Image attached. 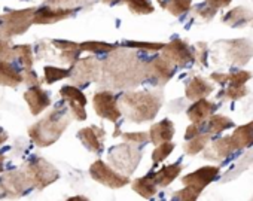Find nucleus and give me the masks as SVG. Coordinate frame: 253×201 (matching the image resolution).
<instances>
[{"mask_svg":"<svg viewBox=\"0 0 253 201\" xmlns=\"http://www.w3.org/2000/svg\"><path fill=\"white\" fill-rule=\"evenodd\" d=\"M101 67L103 75L107 78L106 80L110 82L113 88L134 86L140 83L148 73V66L140 63L134 54L126 51L115 52L110 58L103 61Z\"/></svg>","mask_w":253,"mask_h":201,"instance_id":"f257e3e1","label":"nucleus"},{"mask_svg":"<svg viewBox=\"0 0 253 201\" xmlns=\"http://www.w3.org/2000/svg\"><path fill=\"white\" fill-rule=\"evenodd\" d=\"M119 111L133 122H146L152 121L160 108H161V95H157L149 91H136L125 92L119 97Z\"/></svg>","mask_w":253,"mask_h":201,"instance_id":"f03ea898","label":"nucleus"},{"mask_svg":"<svg viewBox=\"0 0 253 201\" xmlns=\"http://www.w3.org/2000/svg\"><path fill=\"white\" fill-rule=\"evenodd\" d=\"M67 125H69V118L66 117V112L61 109H55L49 115H46L42 121L33 124L29 128V136L41 148L51 146L61 137Z\"/></svg>","mask_w":253,"mask_h":201,"instance_id":"7ed1b4c3","label":"nucleus"},{"mask_svg":"<svg viewBox=\"0 0 253 201\" xmlns=\"http://www.w3.org/2000/svg\"><path fill=\"white\" fill-rule=\"evenodd\" d=\"M35 11L36 8H27L0 15V39L9 40L12 36L24 35L33 24Z\"/></svg>","mask_w":253,"mask_h":201,"instance_id":"20e7f679","label":"nucleus"},{"mask_svg":"<svg viewBox=\"0 0 253 201\" xmlns=\"http://www.w3.org/2000/svg\"><path fill=\"white\" fill-rule=\"evenodd\" d=\"M140 158H142L140 149L128 143L113 146L109 151V162L113 165V168L119 170V173L122 171L124 174L133 173L137 168Z\"/></svg>","mask_w":253,"mask_h":201,"instance_id":"39448f33","label":"nucleus"},{"mask_svg":"<svg viewBox=\"0 0 253 201\" xmlns=\"http://www.w3.org/2000/svg\"><path fill=\"white\" fill-rule=\"evenodd\" d=\"M24 171L30 177L33 186H36L38 189H45L48 185L54 183L60 177L58 170L52 164H49L46 160H43L41 157L33 158L27 164Z\"/></svg>","mask_w":253,"mask_h":201,"instance_id":"423d86ee","label":"nucleus"},{"mask_svg":"<svg viewBox=\"0 0 253 201\" xmlns=\"http://www.w3.org/2000/svg\"><path fill=\"white\" fill-rule=\"evenodd\" d=\"M89 174L95 182H98V183H101V185H104L107 188H112V189H118V188H122V186L130 183V179L126 177V174L118 173L116 170L109 167L101 160H97L89 167Z\"/></svg>","mask_w":253,"mask_h":201,"instance_id":"0eeeda50","label":"nucleus"},{"mask_svg":"<svg viewBox=\"0 0 253 201\" xmlns=\"http://www.w3.org/2000/svg\"><path fill=\"white\" fill-rule=\"evenodd\" d=\"M101 64L94 57H86L82 60H78L73 64V72H70V76L73 78L75 85L86 86L91 80H97L100 76Z\"/></svg>","mask_w":253,"mask_h":201,"instance_id":"6e6552de","label":"nucleus"},{"mask_svg":"<svg viewBox=\"0 0 253 201\" xmlns=\"http://www.w3.org/2000/svg\"><path fill=\"white\" fill-rule=\"evenodd\" d=\"M33 188L26 171H9L0 180V189L8 197H21Z\"/></svg>","mask_w":253,"mask_h":201,"instance_id":"1a4fd4ad","label":"nucleus"},{"mask_svg":"<svg viewBox=\"0 0 253 201\" xmlns=\"http://www.w3.org/2000/svg\"><path fill=\"white\" fill-rule=\"evenodd\" d=\"M163 58L170 61L174 67H185L195 60V55L194 49L188 43H185L180 39H174L169 45H164Z\"/></svg>","mask_w":253,"mask_h":201,"instance_id":"9d476101","label":"nucleus"},{"mask_svg":"<svg viewBox=\"0 0 253 201\" xmlns=\"http://www.w3.org/2000/svg\"><path fill=\"white\" fill-rule=\"evenodd\" d=\"M92 105H94L95 114L100 118L109 120L112 122H116L122 115L121 111H119V106H118V100L109 91L95 92L94 98H92Z\"/></svg>","mask_w":253,"mask_h":201,"instance_id":"9b49d317","label":"nucleus"},{"mask_svg":"<svg viewBox=\"0 0 253 201\" xmlns=\"http://www.w3.org/2000/svg\"><path fill=\"white\" fill-rule=\"evenodd\" d=\"M60 95L66 100V102H69L70 111L76 121L86 120V111H85L86 97L79 88H76L75 85H66L60 89Z\"/></svg>","mask_w":253,"mask_h":201,"instance_id":"f8f14e48","label":"nucleus"},{"mask_svg":"<svg viewBox=\"0 0 253 201\" xmlns=\"http://www.w3.org/2000/svg\"><path fill=\"white\" fill-rule=\"evenodd\" d=\"M226 49V60L229 64L243 66L249 63L253 55V45L249 40H225L222 42Z\"/></svg>","mask_w":253,"mask_h":201,"instance_id":"ddd939ff","label":"nucleus"},{"mask_svg":"<svg viewBox=\"0 0 253 201\" xmlns=\"http://www.w3.org/2000/svg\"><path fill=\"white\" fill-rule=\"evenodd\" d=\"M217 174H219V167H201L197 171L186 174L182 179V183L185 186L194 188L195 191H198L201 194V191L207 185H210L217 177Z\"/></svg>","mask_w":253,"mask_h":201,"instance_id":"4468645a","label":"nucleus"},{"mask_svg":"<svg viewBox=\"0 0 253 201\" xmlns=\"http://www.w3.org/2000/svg\"><path fill=\"white\" fill-rule=\"evenodd\" d=\"M24 100L27 102L30 112L33 115H39L42 114L49 105H51V98L49 94L41 88L39 85H32L26 92H24Z\"/></svg>","mask_w":253,"mask_h":201,"instance_id":"2eb2a0df","label":"nucleus"},{"mask_svg":"<svg viewBox=\"0 0 253 201\" xmlns=\"http://www.w3.org/2000/svg\"><path fill=\"white\" fill-rule=\"evenodd\" d=\"M73 9L69 8H54V6H45L35 11L33 23L35 24H55L58 21H63L73 15Z\"/></svg>","mask_w":253,"mask_h":201,"instance_id":"dca6fc26","label":"nucleus"},{"mask_svg":"<svg viewBox=\"0 0 253 201\" xmlns=\"http://www.w3.org/2000/svg\"><path fill=\"white\" fill-rule=\"evenodd\" d=\"M104 130L103 128H98L95 125H91V127H86V128H82L79 133H78V137L81 139L82 145L91 151V152H95V154H100L103 151V140H104Z\"/></svg>","mask_w":253,"mask_h":201,"instance_id":"f3484780","label":"nucleus"},{"mask_svg":"<svg viewBox=\"0 0 253 201\" xmlns=\"http://www.w3.org/2000/svg\"><path fill=\"white\" fill-rule=\"evenodd\" d=\"M148 73L152 75V78L160 85H164V83H167L173 78V75H174V66L170 61H167L166 58L157 57V58H154L148 64Z\"/></svg>","mask_w":253,"mask_h":201,"instance_id":"a211bd4d","label":"nucleus"},{"mask_svg":"<svg viewBox=\"0 0 253 201\" xmlns=\"http://www.w3.org/2000/svg\"><path fill=\"white\" fill-rule=\"evenodd\" d=\"M216 105L209 102L206 98H198L197 102L188 109V118L194 122V124H203L204 121H207L211 114L214 112Z\"/></svg>","mask_w":253,"mask_h":201,"instance_id":"6ab92c4d","label":"nucleus"},{"mask_svg":"<svg viewBox=\"0 0 253 201\" xmlns=\"http://www.w3.org/2000/svg\"><path fill=\"white\" fill-rule=\"evenodd\" d=\"M235 146L231 140V136L217 139L216 142L211 143V146L204 152V158L207 160H223L232 152H235Z\"/></svg>","mask_w":253,"mask_h":201,"instance_id":"aec40b11","label":"nucleus"},{"mask_svg":"<svg viewBox=\"0 0 253 201\" xmlns=\"http://www.w3.org/2000/svg\"><path fill=\"white\" fill-rule=\"evenodd\" d=\"M211 91H213V86H211L206 79H203L201 76L192 78V79L188 82L186 88H185L186 98H189V100L204 98V97H207Z\"/></svg>","mask_w":253,"mask_h":201,"instance_id":"412c9836","label":"nucleus"},{"mask_svg":"<svg viewBox=\"0 0 253 201\" xmlns=\"http://www.w3.org/2000/svg\"><path fill=\"white\" fill-rule=\"evenodd\" d=\"M174 136V125L170 120H163L158 124H154L149 131V139L154 145H160L163 142L171 140Z\"/></svg>","mask_w":253,"mask_h":201,"instance_id":"4be33fe9","label":"nucleus"},{"mask_svg":"<svg viewBox=\"0 0 253 201\" xmlns=\"http://www.w3.org/2000/svg\"><path fill=\"white\" fill-rule=\"evenodd\" d=\"M23 82V75L9 63L0 60V85L18 86Z\"/></svg>","mask_w":253,"mask_h":201,"instance_id":"5701e85b","label":"nucleus"},{"mask_svg":"<svg viewBox=\"0 0 253 201\" xmlns=\"http://www.w3.org/2000/svg\"><path fill=\"white\" fill-rule=\"evenodd\" d=\"M253 20V14L250 9H246L243 6L234 8L223 17V23L229 27H244Z\"/></svg>","mask_w":253,"mask_h":201,"instance_id":"b1692460","label":"nucleus"},{"mask_svg":"<svg viewBox=\"0 0 253 201\" xmlns=\"http://www.w3.org/2000/svg\"><path fill=\"white\" fill-rule=\"evenodd\" d=\"M231 140H232L237 151L243 149V148H250L253 145V121L246 124V125L238 127L232 133Z\"/></svg>","mask_w":253,"mask_h":201,"instance_id":"393cba45","label":"nucleus"},{"mask_svg":"<svg viewBox=\"0 0 253 201\" xmlns=\"http://www.w3.org/2000/svg\"><path fill=\"white\" fill-rule=\"evenodd\" d=\"M182 171V165L177 162V164H170V165H166L163 167L160 171H157L152 179L154 182L157 183V186H161V188H166L169 186Z\"/></svg>","mask_w":253,"mask_h":201,"instance_id":"a878e982","label":"nucleus"},{"mask_svg":"<svg viewBox=\"0 0 253 201\" xmlns=\"http://www.w3.org/2000/svg\"><path fill=\"white\" fill-rule=\"evenodd\" d=\"M133 189L143 198H152L157 194V183L152 176H145L133 182Z\"/></svg>","mask_w":253,"mask_h":201,"instance_id":"bb28decb","label":"nucleus"},{"mask_svg":"<svg viewBox=\"0 0 253 201\" xmlns=\"http://www.w3.org/2000/svg\"><path fill=\"white\" fill-rule=\"evenodd\" d=\"M160 5L171 15L179 17L191 9V0H161Z\"/></svg>","mask_w":253,"mask_h":201,"instance_id":"cd10ccee","label":"nucleus"},{"mask_svg":"<svg viewBox=\"0 0 253 201\" xmlns=\"http://www.w3.org/2000/svg\"><path fill=\"white\" fill-rule=\"evenodd\" d=\"M234 122L223 115H213L209 118V134H217L231 128Z\"/></svg>","mask_w":253,"mask_h":201,"instance_id":"c85d7f7f","label":"nucleus"},{"mask_svg":"<svg viewBox=\"0 0 253 201\" xmlns=\"http://www.w3.org/2000/svg\"><path fill=\"white\" fill-rule=\"evenodd\" d=\"M209 140H210V134H197L195 137L189 139V142L183 146V149L188 155H197L206 148Z\"/></svg>","mask_w":253,"mask_h":201,"instance_id":"c756f323","label":"nucleus"},{"mask_svg":"<svg viewBox=\"0 0 253 201\" xmlns=\"http://www.w3.org/2000/svg\"><path fill=\"white\" fill-rule=\"evenodd\" d=\"M14 54L20 60V63H21V66L24 69H32V66H33V51H32L30 45H17L14 48Z\"/></svg>","mask_w":253,"mask_h":201,"instance_id":"7c9ffc66","label":"nucleus"},{"mask_svg":"<svg viewBox=\"0 0 253 201\" xmlns=\"http://www.w3.org/2000/svg\"><path fill=\"white\" fill-rule=\"evenodd\" d=\"M125 3L128 5V9L133 14H137V15H148L155 11L154 5L149 0H126Z\"/></svg>","mask_w":253,"mask_h":201,"instance_id":"2f4dec72","label":"nucleus"},{"mask_svg":"<svg viewBox=\"0 0 253 201\" xmlns=\"http://www.w3.org/2000/svg\"><path fill=\"white\" fill-rule=\"evenodd\" d=\"M82 51H88V52H95V54H103V52H112L118 48V45H112V43H104V42H95V40H89V42H84L79 45Z\"/></svg>","mask_w":253,"mask_h":201,"instance_id":"473e14b6","label":"nucleus"},{"mask_svg":"<svg viewBox=\"0 0 253 201\" xmlns=\"http://www.w3.org/2000/svg\"><path fill=\"white\" fill-rule=\"evenodd\" d=\"M70 78V70L67 69H60V67H54V66H46L45 67V80L46 83H54L57 80Z\"/></svg>","mask_w":253,"mask_h":201,"instance_id":"72a5a7b5","label":"nucleus"},{"mask_svg":"<svg viewBox=\"0 0 253 201\" xmlns=\"http://www.w3.org/2000/svg\"><path fill=\"white\" fill-rule=\"evenodd\" d=\"M173 149H174V143H171L170 140H169V142L160 143V145L155 148V151L152 152V161H154V164L163 162V161L173 152Z\"/></svg>","mask_w":253,"mask_h":201,"instance_id":"f704fd0d","label":"nucleus"},{"mask_svg":"<svg viewBox=\"0 0 253 201\" xmlns=\"http://www.w3.org/2000/svg\"><path fill=\"white\" fill-rule=\"evenodd\" d=\"M124 46H128L133 49H143V51H161L164 48V43H157V42H133V40H126L122 43Z\"/></svg>","mask_w":253,"mask_h":201,"instance_id":"c9c22d12","label":"nucleus"},{"mask_svg":"<svg viewBox=\"0 0 253 201\" xmlns=\"http://www.w3.org/2000/svg\"><path fill=\"white\" fill-rule=\"evenodd\" d=\"M122 139L125 142H130V143H134V145H140V143H146L149 140V133H142V131H137V133H122Z\"/></svg>","mask_w":253,"mask_h":201,"instance_id":"e433bc0d","label":"nucleus"},{"mask_svg":"<svg viewBox=\"0 0 253 201\" xmlns=\"http://www.w3.org/2000/svg\"><path fill=\"white\" fill-rule=\"evenodd\" d=\"M200 197V192L195 191L194 188L191 186H185V189L182 191H177L174 195H173V200H185V201H194Z\"/></svg>","mask_w":253,"mask_h":201,"instance_id":"4c0bfd02","label":"nucleus"},{"mask_svg":"<svg viewBox=\"0 0 253 201\" xmlns=\"http://www.w3.org/2000/svg\"><path fill=\"white\" fill-rule=\"evenodd\" d=\"M252 78V73L250 72H244V70H240V72H235V73H231L228 80L231 82L232 86H240V85H244L249 79Z\"/></svg>","mask_w":253,"mask_h":201,"instance_id":"58836bf2","label":"nucleus"},{"mask_svg":"<svg viewBox=\"0 0 253 201\" xmlns=\"http://www.w3.org/2000/svg\"><path fill=\"white\" fill-rule=\"evenodd\" d=\"M247 94V88L244 85H240V86H232L229 85V88L223 92V95L226 98H231V100H238L241 97H244Z\"/></svg>","mask_w":253,"mask_h":201,"instance_id":"ea45409f","label":"nucleus"},{"mask_svg":"<svg viewBox=\"0 0 253 201\" xmlns=\"http://www.w3.org/2000/svg\"><path fill=\"white\" fill-rule=\"evenodd\" d=\"M15 57L14 54V48L9 46L8 40L0 39V60L2 61H9Z\"/></svg>","mask_w":253,"mask_h":201,"instance_id":"a19ab883","label":"nucleus"},{"mask_svg":"<svg viewBox=\"0 0 253 201\" xmlns=\"http://www.w3.org/2000/svg\"><path fill=\"white\" fill-rule=\"evenodd\" d=\"M207 54H209V49H207V45L204 43V42H200L198 45H197V60L203 64V66H206L207 63Z\"/></svg>","mask_w":253,"mask_h":201,"instance_id":"79ce46f5","label":"nucleus"},{"mask_svg":"<svg viewBox=\"0 0 253 201\" xmlns=\"http://www.w3.org/2000/svg\"><path fill=\"white\" fill-rule=\"evenodd\" d=\"M23 82H26L27 85H39L41 83L38 75L35 72H32L30 69H26V72L23 75Z\"/></svg>","mask_w":253,"mask_h":201,"instance_id":"37998d69","label":"nucleus"},{"mask_svg":"<svg viewBox=\"0 0 253 201\" xmlns=\"http://www.w3.org/2000/svg\"><path fill=\"white\" fill-rule=\"evenodd\" d=\"M197 12L200 14V17H203V18H206V20H211V18L214 17V14H216V9L210 8L209 5H204V6H200V8L197 9Z\"/></svg>","mask_w":253,"mask_h":201,"instance_id":"c03bdc74","label":"nucleus"},{"mask_svg":"<svg viewBox=\"0 0 253 201\" xmlns=\"http://www.w3.org/2000/svg\"><path fill=\"white\" fill-rule=\"evenodd\" d=\"M231 3V0H206V5H209L210 8L213 9H222V8H226L228 5Z\"/></svg>","mask_w":253,"mask_h":201,"instance_id":"a18cd8bd","label":"nucleus"},{"mask_svg":"<svg viewBox=\"0 0 253 201\" xmlns=\"http://www.w3.org/2000/svg\"><path fill=\"white\" fill-rule=\"evenodd\" d=\"M197 134H200V124H191L188 128H186V133H185V139L189 140L192 137H195Z\"/></svg>","mask_w":253,"mask_h":201,"instance_id":"49530a36","label":"nucleus"},{"mask_svg":"<svg viewBox=\"0 0 253 201\" xmlns=\"http://www.w3.org/2000/svg\"><path fill=\"white\" fill-rule=\"evenodd\" d=\"M48 2L54 6V8H64L67 5H75L78 2H81V0H48Z\"/></svg>","mask_w":253,"mask_h":201,"instance_id":"de8ad7c7","label":"nucleus"},{"mask_svg":"<svg viewBox=\"0 0 253 201\" xmlns=\"http://www.w3.org/2000/svg\"><path fill=\"white\" fill-rule=\"evenodd\" d=\"M228 78H229V75H225V73H213L211 75V79L216 80L220 85H223L225 82H228Z\"/></svg>","mask_w":253,"mask_h":201,"instance_id":"09e8293b","label":"nucleus"},{"mask_svg":"<svg viewBox=\"0 0 253 201\" xmlns=\"http://www.w3.org/2000/svg\"><path fill=\"white\" fill-rule=\"evenodd\" d=\"M6 140H8V134L5 133V130L2 127H0V146H2Z\"/></svg>","mask_w":253,"mask_h":201,"instance_id":"8fccbe9b","label":"nucleus"},{"mask_svg":"<svg viewBox=\"0 0 253 201\" xmlns=\"http://www.w3.org/2000/svg\"><path fill=\"white\" fill-rule=\"evenodd\" d=\"M126 0H103V3L106 5H116V3H125Z\"/></svg>","mask_w":253,"mask_h":201,"instance_id":"3c124183","label":"nucleus"},{"mask_svg":"<svg viewBox=\"0 0 253 201\" xmlns=\"http://www.w3.org/2000/svg\"><path fill=\"white\" fill-rule=\"evenodd\" d=\"M3 162H5V157H3L2 152H0V173L3 171Z\"/></svg>","mask_w":253,"mask_h":201,"instance_id":"603ef678","label":"nucleus"},{"mask_svg":"<svg viewBox=\"0 0 253 201\" xmlns=\"http://www.w3.org/2000/svg\"><path fill=\"white\" fill-rule=\"evenodd\" d=\"M69 200H70V201H76V200H82V201H85V200H86V197H70Z\"/></svg>","mask_w":253,"mask_h":201,"instance_id":"864d4df0","label":"nucleus"},{"mask_svg":"<svg viewBox=\"0 0 253 201\" xmlns=\"http://www.w3.org/2000/svg\"><path fill=\"white\" fill-rule=\"evenodd\" d=\"M158 2H161V0H158Z\"/></svg>","mask_w":253,"mask_h":201,"instance_id":"5fc2aeb1","label":"nucleus"}]
</instances>
